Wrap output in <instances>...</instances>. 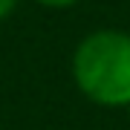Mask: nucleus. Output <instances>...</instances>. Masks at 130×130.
Returning a JSON list of instances; mask_svg holds the SVG:
<instances>
[{
	"instance_id": "obj_1",
	"label": "nucleus",
	"mask_w": 130,
	"mask_h": 130,
	"mask_svg": "<svg viewBox=\"0 0 130 130\" xmlns=\"http://www.w3.org/2000/svg\"><path fill=\"white\" fill-rule=\"evenodd\" d=\"M72 78L90 101L104 107H130V35L98 29L78 43Z\"/></svg>"
},
{
	"instance_id": "obj_2",
	"label": "nucleus",
	"mask_w": 130,
	"mask_h": 130,
	"mask_svg": "<svg viewBox=\"0 0 130 130\" xmlns=\"http://www.w3.org/2000/svg\"><path fill=\"white\" fill-rule=\"evenodd\" d=\"M41 6H49V9H67V6L78 3V0H38Z\"/></svg>"
},
{
	"instance_id": "obj_3",
	"label": "nucleus",
	"mask_w": 130,
	"mask_h": 130,
	"mask_svg": "<svg viewBox=\"0 0 130 130\" xmlns=\"http://www.w3.org/2000/svg\"><path fill=\"white\" fill-rule=\"evenodd\" d=\"M14 6H18V0H0V20L9 18V14L14 12Z\"/></svg>"
},
{
	"instance_id": "obj_4",
	"label": "nucleus",
	"mask_w": 130,
	"mask_h": 130,
	"mask_svg": "<svg viewBox=\"0 0 130 130\" xmlns=\"http://www.w3.org/2000/svg\"><path fill=\"white\" fill-rule=\"evenodd\" d=\"M127 110H130V107H127Z\"/></svg>"
}]
</instances>
